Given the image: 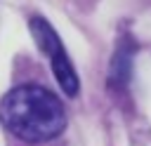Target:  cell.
Listing matches in <instances>:
<instances>
[{"label": "cell", "instance_id": "6da1fadb", "mask_svg": "<svg viewBox=\"0 0 151 146\" xmlns=\"http://www.w3.org/2000/svg\"><path fill=\"white\" fill-rule=\"evenodd\" d=\"M0 122L21 141L40 144L59 137L66 111L57 94L38 85H19L0 99Z\"/></svg>", "mask_w": 151, "mask_h": 146}, {"label": "cell", "instance_id": "7a4b0ae2", "mask_svg": "<svg viewBox=\"0 0 151 146\" xmlns=\"http://www.w3.org/2000/svg\"><path fill=\"white\" fill-rule=\"evenodd\" d=\"M28 28L35 38V45L42 49V54L50 59V66H52V73L59 82V87L64 89V94L68 97H76L78 89H80V82H78V73L64 49V42L61 38L57 35V31L52 28V24L42 16H31L28 21Z\"/></svg>", "mask_w": 151, "mask_h": 146}]
</instances>
